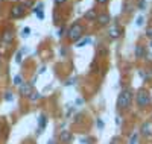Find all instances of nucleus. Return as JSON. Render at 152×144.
Listing matches in <instances>:
<instances>
[{"instance_id": "f257e3e1", "label": "nucleus", "mask_w": 152, "mask_h": 144, "mask_svg": "<svg viewBox=\"0 0 152 144\" xmlns=\"http://www.w3.org/2000/svg\"><path fill=\"white\" fill-rule=\"evenodd\" d=\"M131 103H132V91L129 88L122 89L119 97H117V108L119 109H125V108H128Z\"/></svg>"}, {"instance_id": "f03ea898", "label": "nucleus", "mask_w": 152, "mask_h": 144, "mask_svg": "<svg viewBox=\"0 0 152 144\" xmlns=\"http://www.w3.org/2000/svg\"><path fill=\"white\" fill-rule=\"evenodd\" d=\"M135 100H137V105H138L140 108H146L148 105L151 103V94L148 93L146 89H138Z\"/></svg>"}, {"instance_id": "7ed1b4c3", "label": "nucleus", "mask_w": 152, "mask_h": 144, "mask_svg": "<svg viewBox=\"0 0 152 144\" xmlns=\"http://www.w3.org/2000/svg\"><path fill=\"white\" fill-rule=\"evenodd\" d=\"M82 33H84V28H82V24L76 23V24H73V26H72L70 31H69V38H70L72 41H78L79 38L82 36Z\"/></svg>"}, {"instance_id": "20e7f679", "label": "nucleus", "mask_w": 152, "mask_h": 144, "mask_svg": "<svg viewBox=\"0 0 152 144\" xmlns=\"http://www.w3.org/2000/svg\"><path fill=\"white\" fill-rule=\"evenodd\" d=\"M58 140H59V143L70 144L73 141V134L70 132V130H61L59 135H58Z\"/></svg>"}, {"instance_id": "39448f33", "label": "nucleus", "mask_w": 152, "mask_h": 144, "mask_svg": "<svg viewBox=\"0 0 152 144\" xmlns=\"http://www.w3.org/2000/svg\"><path fill=\"white\" fill-rule=\"evenodd\" d=\"M24 12H26L24 6L23 5H17V6H14V8L11 9V17L12 18H20V17L24 15Z\"/></svg>"}, {"instance_id": "423d86ee", "label": "nucleus", "mask_w": 152, "mask_h": 144, "mask_svg": "<svg viewBox=\"0 0 152 144\" xmlns=\"http://www.w3.org/2000/svg\"><path fill=\"white\" fill-rule=\"evenodd\" d=\"M122 32H123L122 28H119V24H117V23H114V24H113V28L110 29L108 33H110V38H113V40H117V38L122 35Z\"/></svg>"}, {"instance_id": "0eeeda50", "label": "nucleus", "mask_w": 152, "mask_h": 144, "mask_svg": "<svg viewBox=\"0 0 152 144\" xmlns=\"http://www.w3.org/2000/svg\"><path fill=\"white\" fill-rule=\"evenodd\" d=\"M32 85L34 84H23V85H20L18 87L20 88V94L24 96V97H31V94L34 93V91H32Z\"/></svg>"}, {"instance_id": "6e6552de", "label": "nucleus", "mask_w": 152, "mask_h": 144, "mask_svg": "<svg viewBox=\"0 0 152 144\" xmlns=\"http://www.w3.org/2000/svg\"><path fill=\"white\" fill-rule=\"evenodd\" d=\"M100 26H107V24H110V21H111V17L107 14V12H100V14L97 15V20H96Z\"/></svg>"}, {"instance_id": "1a4fd4ad", "label": "nucleus", "mask_w": 152, "mask_h": 144, "mask_svg": "<svg viewBox=\"0 0 152 144\" xmlns=\"http://www.w3.org/2000/svg\"><path fill=\"white\" fill-rule=\"evenodd\" d=\"M46 124H47V117H46V114H41L40 117H38V134L44 132Z\"/></svg>"}, {"instance_id": "9d476101", "label": "nucleus", "mask_w": 152, "mask_h": 144, "mask_svg": "<svg viewBox=\"0 0 152 144\" xmlns=\"http://www.w3.org/2000/svg\"><path fill=\"white\" fill-rule=\"evenodd\" d=\"M142 135H143V137H146V138L152 135V126L149 124V121L143 123V126H142Z\"/></svg>"}, {"instance_id": "9b49d317", "label": "nucleus", "mask_w": 152, "mask_h": 144, "mask_svg": "<svg viewBox=\"0 0 152 144\" xmlns=\"http://www.w3.org/2000/svg\"><path fill=\"white\" fill-rule=\"evenodd\" d=\"M12 40H14V32H12V31H5L3 32V35H2V41L3 43H11Z\"/></svg>"}, {"instance_id": "f8f14e48", "label": "nucleus", "mask_w": 152, "mask_h": 144, "mask_svg": "<svg viewBox=\"0 0 152 144\" xmlns=\"http://www.w3.org/2000/svg\"><path fill=\"white\" fill-rule=\"evenodd\" d=\"M43 8H44V5H43V3L37 5V6L34 8V12L37 14V17L40 18V20H43V18H44V14H43Z\"/></svg>"}, {"instance_id": "ddd939ff", "label": "nucleus", "mask_w": 152, "mask_h": 144, "mask_svg": "<svg viewBox=\"0 0 152 144\" xmlns=\"http://www.w3.org/2000/svg\"><path fill=\"white\" fill-rule=\"evenodd\" d=\"M97 15H99V14H96V9H90L88 12H85V18H87L88 21H94V20H97Z\"/></svg>"}, {"instance_id": "4468645a", "label": "nucleus", "mask_w": 152, "mask_h": 144, "mask_svg": "<svg viewBox=\"0 0 152 144\" xmlns=\"http://www.w3.org/2000/svg\"><path fill=\"white\" fill-rule=\"evenodd\" d=\"M134 52H135V56H137V58H145V53H146V52H145V47H143V46H140V44L135 46Z\"/></svg>"}, {"instance_id": "2eb2a0df", "label": "nucleus", "mask_w": 152, "mask_h": 144, "mask_svg": "<svg viewBox=\"0 0 152 144\" xmlns=\"http://www.w3.org/2000/svg\"><path fill=\"white\" fill-rule=\"evenodd\" d=\"M14 85H17V87L23 85V79H21V76H20V74H17V76L14 77Z\"/></svg>"}, {"instance_id": "dca6fc26", "label": "nucleus", "mask_w": 152, "mask_h": 144, "mask_svg": "<svg viewBox=\"0 0 152 144\" xmlns=\"http://www.w3.org/2000/svg\"><path fill=\"white\" fill-rule=\"evenodd\" d=\"M90 43H91V40H90V38H84L82 41H79V43H78V47H84V46L90 44Z\"/></svg>"}, {"instance_id": "f3484780", "label": "nucleus", "mask_w": 152, "mask_h": 144, "mask_svg": "<svg viewBox=\"0 0 152 144\" xmlns=\"http://www.w3.org/2000/svg\"><path fill=\"white\" fill-rule=\"evenodd\" d=\"M41 96H40V93H35V91H34V93L31 94V97H29V100H32V102H35V100H38V99H40Z\"/></svg>"}, {"instance_id": "a211bd4d", "label": "nucleus", "mask_w": 152, "mask_h": 144, "mask_svg": "<svg viewBox=\"0 0 152 144\" xmlns=\"http://www.w3.org/2000/svg\"><path fill=\"white\" fill-rule=\"evenodd\" d=\"M145 6H146V3H145V0H140V2H138V9H140V11H145Z\"/></svg>"}, {"instance_id": "6ab92c4d", "label": "nucleus", "mask_w": 152, "mask_h": 144, "mask_svg": "<svg viewBox=\"0 0 152 144\" xmlns=\"http://www.w3.org/2000/svg\"><path fill=\"white\" fill-rule=\"evenodd\" d=\"M137 137H138V134H137V132H134V134H132V137H131V143H129V144H135Z\"/></svg>"}, {"instance_id": "aec40b11", "label": "nucleus", "mask_w": 152, "mask_h": 144, "mask_svg": "<svg viewBox=\"0 0 152 144\" xmlns=\"http://www.w3.org/2000/svg\"><path fill=\"white\" fill-rule=\"evenodd\" d=\"M91 71H93V73H97V71H99V70H97V62H96V61L91 64Z\"/></svg>"}, {"instance_id": "412c9836", "label": "nucleus", "mask_w": 152, "mask_h": 144, "mask_svg": "<svg viewBox=\"0 0 152 144\" xmlns=\"http://www.w3.org/2000/svg\"><path fill=\"white\" fill-rule=\"evenodd\" d=\"M143 21H145V18H143V17H138V18L135 20V24H137V26H142V24H143Z\"/></svg>"}, {"instance_id": "4be33fe9", "label": "nucleus", "mask_w": 152, "mask_h": 144, "mask_svg": "<svg viewBox=\"0 0 152 144\" xmlns=\"http://www.w3.org/2000/svg\"><path fill=\"white\" fill-rule=\"evenodd\" d=\"M29 33H31V29H29V28H24L21 35H23V36H29Z\"/></svg>"}, {"instance_id": "5701e85b", "label": "nucleus", "mask_w": 152, "mask_h": 144, "mask_svg": "<svg viewBox=\"0 0 152 144\" xmlns=\"http://www.w3.org/2000/svg\"><path fill=\"white\" fill-rule=\"evenodd\" d=\"M104 126H105V124H104V121L100 120V119H97V127H99L100 130H102V129H104Z\"/></svg>"}, {"instance_id": "b1692460", "label": "nucleus", "mask_w": 152, "mask_h": 144, "mask_svg": "<svg viewBox=\"0 0 152 144\" xmlns=\"http://www.w3.org/2000/svg\"><path fill=\"white\" fill-rule=\"evenodd\" d=\"M21 53H23V52H18V53H17V58H15V62H17V64L21 62Z\"/></svg>"}, {"instance_id": "393cba45", "label": "nucleus", "mask_w": 152, "mask_h": 144, "mask_svg": "<svg viewBox=\"0 0 152 144\" xmlns=\"http://www.w3.org/2000/svg\"><path fill=\"white\" fill-rule=\"evenodd\" d=\"M12 99H14V97H12V94H11V93H6V96H5V100H8V102H11Z\"/></svg>"}, {"instance_id": "a878e982", "label": "nucleus", "mask_w": 152, "mask_h": 144, "mask_svg": "<svg viewBox=\"0 0 152 144\" xmlns=\"http://www.w3.org/2000/svg\"><path fill=\"white\" fill-rule=\"evenodd\" d=\"M64 33H66V28H61V29H59V33H58V35H59V36H62Z\"/></svg>"}, {"instance_id": "bb28decb", "label": "nucleus", "mask_w": 152, "mask_h": 144, "mask_svg": "<svg viewBox=\"0 0 152 144\" xmlns=\"http://www.w3.org/2000/svg\"><path fill=\"white\" fill-rule=\"evenodd\" d=\"M64 2H66V0H55V5H62Z\"/></svg>"}, {"instance_id": "cd10ccee", "label": "nucleus", "mask_w": 152, "mask_h": 144, "mask_svg": "<svg viewBox=\"0 0 152 144\" xmlns=\"http://www.w3.org/2000/svg\"><path fill=\"white\" fill-rule=\"evenodd\" d=\"M75 103H76V105H82V103H84V100H82V99H76V102H75Z\"/></svg>"}, {"instance_id": "c85d7f7f", "label": "nucleus", "mask_w": 152, "mask_h": 144, "mask_svg": "<svg viewBox=\"0 0 152 144\" xmlns=\"http://www.w3.org/2000/svg\"><path fill=\"white\" fill-rule=\"evenodd\" d=\"M108 2V0H97V3H100V5H105Z\"/></svg>"}, {"instance_id": "c756f323", "label": "nucleus", "mask_w": 152, "mask_h": 144, "mask_svg": "<svg viewBox=\"0 0 152 144\" xmlns=\"http://www.w3.org/2000/svg\"><path fill=\"white\" fill-rule=\"evenodd\" d=\"M146 33H148V36H149V38H152V29H149Z\"/></svg>"}, {"instance_id": "7c9ffc66", "label": "nucleus", "mask_w": 152, "mask_h": 144, "mask_svg": "<svg viewBox=\"0 0 152 144\" xmlns=\"http://www.w3.org/2000/svg\"><path fill=\"white\" fill-rule=\"evenodd\" d=\"M47 144H55V140H49V143Z\"/></svg>"}, {"instance_id": "2f4dec72", "label": "nucleus", "mask_w": 152, "mask_h": 144, "mask_svg": "<svg viewBox=\"0 0 152 144\" xmlns=\"http://www.w3.org/2000/svg\"><path fill=\"white\" fill-rule=\"evenodd\" d=\"M151 47H152V43H151Z\"/></svg>"}]
</instances>
